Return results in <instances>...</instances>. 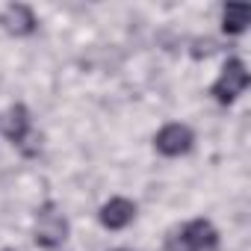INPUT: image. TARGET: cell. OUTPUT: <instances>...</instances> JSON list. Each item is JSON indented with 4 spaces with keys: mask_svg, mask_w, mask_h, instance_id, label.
I'll return each instance as SVG.
<instances>
[{
    "mask_svg": "<svg viewBox=\"0 0 251 251\" xmlns=\"http://www.w3.org/2000/svg\"><path fill=\"white\" fill-rule=\"evenodd\" d=\"M3 251H12V248H3Z\"/></svg>",
    "mask_w": 251,
    "mask_h": 251,
    "instance_id": "30bf717a",
    "label": "cell"
},
{
    "mask_svg": "<svg viewBox=\"0 0 251 251\" xmlns=\"http://www.w3.org/2000/svg\"><path fill=\"white\" fill-rule=\"evenodd\" d=\"M3 27L12 33V36H30L36 30V15L30 6L24 3H12L6 12H3Z\"/></svg>",
    "mask_w": 251,
    "mask_h": 251,
    "instance_id": "8992f818",
    "label": "cell"
},
{
    "mask_svg": "<svg viewBox=\"0 0 251 251\" xmlns=\"http://www.w3.org/2000/svg\"><path fill=\"white\" fill-rule=\"evenodd\" d=\"M180 236L195 248V251H204V248H213L216 242H219V233H216V227L210 225V222H204V219H195V222H189L183 230H180Z\"/></svg>",
    "mask_w": 251,
    "mask_h": 251,
    "instance_id": "52a82bcc",
    "label": "cell"
},
{
    "mask_svg": "<svg viewBox=\"0 0 251 251\" xmlns=\"http://www.w3.org/2000/svg\"><path fill=\"white\" fill-rule=\"evenodd\" d=\"M68 236V222L56 210V204H45L36 216V245L42 248H56Z\"/></svg>",
    "mask_w": 251,
    "mask_h": 251,
    "instance_id": "7a4b0ae2",
    "label": "cell"
},
{
    "mask_svg": "<svg viewBox=\"0 0 251 251\" xmlns=\"http://www.w3.org/2000/svg\"><path fill=\"white\" fill-rule=\"evenodd\" d=\"M216 48H213V42L210 39H204V42H195V50H192V56H210Z\"/></svg>",
    "mask_w": 251,
    "mask_h": 251,
    "instance_id": "9c48e42d",
    "label": "cell"
},
{
    "mask_svg": "<svg viewBox=\"0 0 251 251\" xmlns=\"http://www.w3.org/2000/svg\"><path fill=\"white\" fill-rule=\"evenodd\" d=\"M192 142H195V136H192V130L186 127V124H166V127L157 133V139H154L157 151L166 154V157H180V154H186V151L192 148Z\"/></svg>",
    "mask_w": 251,
    "mask_h": 251,
    "instance_id": "277c9868",
    "label": "cell"
},
{
    "mask_svg": "<svg viewBox=\"0 0 251 251\" xmlns=\"http://www.w3.org/2000/svg\"><path fill=\"white\" fill-rule=\"evenodd\" d=\"M133 216H136V204L127 201V198H112V201H106V204L100 207V222H103V227H109V230L127 227V225L133 222Z\"/></svg>",
    "mask_w": 251,
    "mask_h": 251,
    "instance_id": "5b68a950",
    "label": "cell"
},
{
    "mask_svg": "<svg viewBox=\"0 0 251 251\" xmlns=\"http://www.w3.org/2000/svg\"><path fill=\"white\" fill-rule=\"evenodd\" d=\"M3 133L12 145H18L24 154H27V142H33V118H30V109L24 103H15L6 118H3Z\"/></svg>",
    "mask_w": 251,
    "mask_h": 251,
    "instance_id": "3957f363",
    "label": "cell"
},
{
    "mask_svg": "<svg viewBox=\"0 0 251 251\" xmlns=\"http://www.w3.org/2000/svg\"><path fill=\"white\" fill-rule=\"evenodd\" d=\"M245 86H248L245 62H242V59H227V62H225V68H222V74H219V80L213 83L210 95H213L219 103H233V100L242 95V89H245Z\"/></svg>",
    "mask_w": 251,
    "mask_h": 251,
    "instance_id": "6da1fadb",
    "label": "cell"
},
{
    "mask_svg": "<svg viewBox=\"0 0 251 251\" xmlns=\"http://www.w3.org/2000/svg\"><path fill=\"white\" fill-rule=\"evenodd\" d=\"M248 18H251V9L248 6H242V3L225 6V12H222V30L227 36H239L248 27Z\"/></svg>",
    "mask_w": 251,
    "mask_h": 251,
    "instance_id": "ba28073f",
    "label": "cell"
}]
</instances>
